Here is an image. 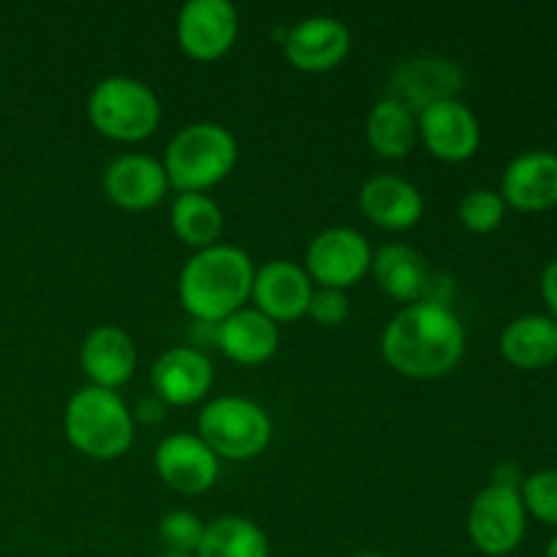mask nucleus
<instances>
[{
    "label": "nucleus",
    "mask_w": 557,
    "mask_h": 557,
    "mask_svg": "<svg viewBox=\"0 0 557 557\" xmlns=\"http://www.w3.org/2000/svg\"><path fill=\"white\" fill-rule=\"evenodd\" d=\"M381 351L397 373L411 379H441L460 364L466 330L449 305L419 299L386 324Z\"/></svg>",
    "instance_id": "obj_1"
},
{
    "label": "nucleus",
    "mask_w": 557,
    "mask_h": 557,
    "mask_svg": "<svg viewBox=\"0 0 557 557\" xmlns=\"http://www.w3.org/2000/svg\"><path fill=\"white\" fill-rule=\"evenodd\" d=\"M256 267L243 248L215 243L201 248L180 270L183 308L201 324H221L250 299Z\"/></svg>",
    "instance_id": "obj_2"
},
{
    "label": "nucleus",
    "mask_w": 557,
    "mask_h": 557,
    "mask_svg": "<svg viewBox=\"0 0 557 557\" xmlns=\"http://www.w3.org/2000/svg\"><path fill=\"white\" fill-rule=\"evenodd\" d=\"M63 430L82 455L114 460L134 444V413L117 392L90 384L76 389L65 403Z\"/></svg>",
    "instance_id": "obj_3"
},
{
    "label": "nucleus",
    "mask_w": 557,
    "mask_h": 557,
    "mask_svg": "<svg viewBox=\"0 0 557 557\" xmlns=\"http://www.w3.org/2000/svg\"><path fill=\"white\" fill-rule=\"evenodd\" d=\"M161 163L180 194H205L234 169L237 141L218 123H190L169 139Z\"/></svg>",
    "instance_id": "obj_4"
},
{
    "label": "nucleus",
    "mask_w": 557,
    "mask_h": 557,
    "mask_svg": "<svg viewBox=\"0 0 557 557\" xmlns=\"http://www.w3.org/2000/svg\"><path fill=\"white\" fill-rule=\"evenodd\" d=\"M87 117L109 139L139 141L161 123V101L147 82L123 74L103 76L87 96Z\"/></svg>",
    "instance_id": "obj_5"
},
{
    "label": "nucleus",
    "mask_w": 557,
    "mask_h": 557,
    "mask_svg": "<svg viewBox=\"0 0 557 557\" xmlns=\"http://www.w3.org/2000/svg\"><path fill=\"white\" fill-rule=\"evenodd\" d=\"M199 438L226 460H250L272 438V419L250 397H212L199 413Z\"/></svg>",
    "instance_id": "obj_6"
},
{
    "label": "nucleus",
    "mask_w": 557,
    "mask_h": 557,
    "mask_svg": "<svg viewBox=\"0 0 557 557\" xmlns=\"http://www.w3.org/2000/svg\"><path fill=\"white\" fill-rule=\"evenodd\" d=\"M528 531V511L517 490L484 487L468 509V536L479 553L490 557L511 555Z\"/></svg>",
    "instance_id": "obj_7"
},
{
    "label": "nucleus",
    "mask_w": 557,
    "mask_h": 557,
    "mask_svg": "<svg viewBox=\"0 0 557 557\" xmlns=\"http://www.w3.org/2000/svg\"><path fill=\"white\" fill-rule=\"evenodd\" d=\"M305 264H308L305 272L310 275V281L346 292L348 286L362 281L364 272L370 270L373 250L357 228L332 226L310 239Z\"/></svg>",
    "instance_id": "obj_8"
},
{
    "label": "nucleus",
    "mask_w": 557,
    "mask_h": 557,
    "mask_svg": "<svg viewBox=\"0 0 557 557\" xmlns=\"http://www.w3.org/2000/svg\"><path fill=\"white\" fill-rule=\"evenodd\" d=\"M419 136L435 158L449 163L468 161L482 145V128L460 98H441L419 112Z\"/></svg>",
    "instance_id": "obj_9"
},
{
    "label": "nucleus",
    "mask_w": 557,
    "mask_h": 557,
    "mask_svg": "<svg viewBox=\"0 0 557 557\" xmlns=\"http://www.w3.org/2000/svg\"><path fill=\"white\" fill-rule=\"evenodd\" d=\"M237 9L228 0H188L177 14V41L196 60H215L237 38Z\"/></svg>",
    "instance_id": "obj_10"
},
{
    "label": "nucleus",
    "mask_w": 557,
    "mask_h": 557,
    "mask_svg": "<svg viewBox=\"0 0 557 557\" xmlns=\"http://www.w3.org/2000/svg\"><path fill=\"white\" fill-rule=\"evenodd\" d=\"M156 471L166 487L183 495H199L218 482L221 457L199 435L174 433L158 444Z\"/></svg>",
    "instance_id": "obj_11"
},
{
    "label": "nucleus",
    "mask_w": 557,
    "mask_h": 557,
    "mask_svg": "<svg viewBox=\"0 0 557 557\" xmlns=\"http://www.w3.org/2000/svg\"><path fill=\"white\" fill-rule=\"evenodd\" d=\"M351 49V33L337 16L315 14L294 22L283 36V52L299 71H330Z\"/></svg>",
    "instance_id": "obj_12"
},
{
    "label": "nucleus",
    "mask_w": 557,
    "mask_h": 557,
    "mask_svg": "<svg viewBox=\"0 0 557 557\" xmlns=\"http://www.w3.org/2000/svg\"><path fill=\"white\" fill-rule=\"evenodd\" d=\"M310 297H313V281L294 261L272 259L256 270L250 299H253L256 310L270 315L275 324L308 313Z\"/></svg>",
    "instance_id": "obj_13"
},
{
    "label": "nucleus",
    "mask_w": 557,
    "mask_h": 557,
    "mask_svg": "<svg viewBox=\"0 0 557 557\" xmlns=\"http://www.w3.org/2000/svg\"><path fill=\"white\" fill-rule=\"evenodd\" d=\"M215 370L210 357L196 346H177L163 351L150 370L152 392L166 406H190L210 392Z\"/></svg>",
    "instance_id": "obj_14"
},
{
    "label": "nucleus",
    "mask_w": 557,
    "mask_h": 557,
    "mask_svg": "<svg viewBox=\"0 0 557 557\" xmlns=\"http://www.w3.org/2000/svg\"><path fill=\"white\" fill-rule=\"evenodd\" d=\"M169 177L158 158L125 152L103 169V190L123 210H147L166 196Z\"/></svg>",
    "instance_id": "obj_15"
},
{
    "label": "nucleus",
    "mask_w": 557,
    "mask_h": 557,
    "mask_svg": "<svg viewBox=\"0 0 557 557\" xmlns=\"http://www.w3.org/2000/svg\"><path fill=\"white\" fill-rule=\"evenodd\" d=\"M500 196L506 207L520 212H544L557 205V156L549 150H531L517 156L500 177Z\"/></svg>",
    "instance_id": "obj_16"
},
{
    "label": "nucleus",
    "mask_w": 557,
    "mask_h": 557,
    "mask_svg": "<svg viewBox=\"0 0 557 557\" xmlns=\"http://www.w3.org/2000/svg\"><path fill=\"white\" fill-rule=\"evenodd\" d=\"M359 207L375 226L400 232V228L417 226L419 218L424 215V196L406 177L373 174L364 180L359 190Z\"/></svg>",
    "instance_id": "obj_17"
},
{
    "label": "nucleus",
    "mask_w": 557,
    "mask_h": 557,
    "mask_svg": "<svg viewBox=\"0 0 557 557\" xmlns=\"http://www.w3.org/2000/svg\"><path fill=\"white\" fill-rule=\"evenodd\" d=\"M79 362L92 386L114 392L134 375L136 346L128 332L120 326H96L82 343Z\"/></svg>",
    "instance_id": "obj_18"
},
{
    "label": "nucleus",
    "mask_w": 557,
    "mask_h": 557,
    "mask_svg": "<svg viewBox=\"0 0 557 557\" xmlns=\"http://www.w3.org/2000/svg\"><path fill=\"white\" fill-rule=\"evenodd\" d=\"M392 87L395 92L389 98L400 101L411 112L413 109L422 112L441 98H457L455 92L462 87V71L446 58H413L397 69Z\"/></svg>",
    "instance_id": "obj_19"
},
{
    "label": "nucleus",
    "mask_w": 557,
    "mask_h": 557,
    "mask_svg": "<svg viewBox=\"0 0 557 557\" xmlns=\"http://www.w3.org/2000/svg\"><path fill=\"white\" fill-rule=\"evenodd\" d=\"M218 348L239 364H261L277 351L281 330L256 308H239L218 324Z\"/></svg>",
    "instance_id": "obj_20"
},
{
    "label": "nucleus",
    "mask_w": 557,
    "mask_h": 557,
    "mask_svg": "<svg viewBox=\"0 0 557 557\" xmlns=\"http://www.w3.org/2000/svg\"><path fill=\"white\" fill-rule=\"evenodd\" d=\"M500 354L520 370H542L557 359V324L549 315H520L500 332Z\"/></svg>",
    "instance_id": "obj_21"
},
{
    "label": "nucleus",
    "mask_w": 557,
    "mask_h": 557,
    "mask_svg": "<svg viewBox=\"0 0 557 557\" xmlns=\"http://www.w3.org/2000/svg\"><path fill=\"white\" fill-rule=\"evenodd\" d=\"M370 270H373V277L381 292H386L395 299H403V302L424 299L430 275H433L424 256L400 243L384 245L379 253H373Z\"/></svg>",
    "instance_id": "obj_22"
},
{
    "label": "nucleus",
    "mask_w": 557,
    "mask_h": 557,
    "mask_svg": "<svg viewBox=\"0 0 557 557\" xmlns=\"http://www.w3.org/2000/svg\"><path fill=\"white\" fill-rule=\"evenodd\" d=\"M364 134H368V141L379 156L403 158L417 145L419 125L411 109L403 107L395 98L384 96L370 109Z\"/></svg>",
    "instance_id": "obj_23"
},
{
    "label": "nucleus",
    "mask_w": 557,
    "mask_h": 557,
    "mask_svg": "<svg viewBox=\"0 0 557 557\" xmlns=\"http://www.w3.org/2000/svg\"><path fill=\"white\" fill-rule=\"evenodd\" d=\"M196 557H270V542L253 520L226 515L205 528Z\"/></svg>",
    "instance_id": "obj_24"
},
{
    "label": "nucleus",
    "mask_w": 557,
    "mask_h": 557,
    "mask_svg": "<svg viewBox=\"0 0 557 557\" xmlns=\"http://www.w3.org/2000/svg\"><path fill=\"white\" fill-rule=\"evenodd\" d=\"M174 234L183 239L185 245L194 248H210L218 243L223 228V212L210 196L205 194H180L172 201V212H169Z\"/></svg>",
    "instance_id": "obj_25"
},
{
    "label": "nucleus",
    "mask_w": 557,
    "mask_h": 557,
    "mask_svg": "<svg viewBox=\"0 0 557 557\" xmlns=\"http://www.w3.org/2000/svg\"><path fill=\"white\" fill-rule=\"evenodd\" d=\"M506 218V201L498 190L476 188L468 190L460 201V221L468 232L487 234L504 223Z\"/></svg>",
    "instance_id": "obj_26"
},
{
    "label": "nucleus",
    "mask_w": 557,
    "mask_h": 557,
    "mask_svg": "<svg viewBox=\"0 0 557 557\" xmlns=\"http://www.w3.org/2000/svg\"><path fill=\"white\" fill-rule=\"evenodd\" d=\"M205 528L207 525L194 515V511L174 509L161 517L158 536H161L166 553L196 555V549H199L201 544V536H205Z\"/></svg>",
    "instance_id": "obj_27"
},
{
    "label": "nucleus",
    "mask_w": 557,
    "mask_h": 557,
    "mask_svg": "<svg viewBox=\"0 0 557 557\" xmlns=\"http://www.w3.org/2000/svg\"><path fill=\"white\" fill-rule=\"evenodd\" d=\"M522 506L531 517H536L544 525H557V471H536L525 476L520 487Z\"/></svg>",
    "instance_id": "obj_28"
},
{
    "label": "nucleus",
    "mask_w": 557,
    "mask_h": 557,
    "mask_svg": "<svg viewBox=\"0 0 557 557\" xmlns=\"http://www.w3.org/2000/svg\"><path fill=\"white\" fill-rule=\"evenodd\" d=\"M308 315L313 321H319L321 326H337L346 321L348 315V297L341 288L321 286L313 288V297H310Z\"/></svg>",
    "instance_id": "obj_29"
},
{
    "label": "nucleus",
    "mask_w": 557,
    "mask_h": 557,
    "mask_svg": "<svg viewBox=\"0 0 557 557\" xmlns=\"http://www.w3.org/2000/svg\"><path fill=\"white\" fill-rule=\"evenodd\" d=\"M539 286H542V299L549 310V319L557 324V259L544 267Z\"/></svg>",
    "instance_id": "obj_30"
},
{
    "label": "nucleus",
    "mask_w": 557,
    "mask_h": 557,
    "mask_svg": "<svg viewBox=\"0 0 557 557\" xmlns=\"http://www.w3.org/2000/svg\"><path fill=\"white\" fill-rule=\"evenodd\" d=\"M522 482H525V476H522V471L515 466V462H500V466L495 468V473H493L495 487L517 490V493H520Z\"/></svg>",
    "instance_id": "obj_31"
},
{
    "label": "nucleus",
    "mask_w": 557,
    "mask_h": 557,
    "mask_svg": "<svg viewBox=\"0 0 557 557\" xmlns=\"http://www.w3.org/2000/svg\"><path fill=\"white\" fill-rule=\"evenodd\" d=\"M163 408H166V403H161L156 395H152L150 400H139V417L145 419V422H158Z\"/></svg>",
    "instance_id": "obj_32"
},
{
    "label": "nucleus",
    "mask_w": 557,
    "mask_h": 557,
    "mask_svg": "<svg viewBox=\"0 0 557 557\" xmlns=\"http://www.w3.org/2000/svg\"><path fill=\"white\" fill-rule=\"evenodd\" d=\"M544 557H557V536L547 544V549H544Z\"/></svg>",
    "instance_id": "obj_33"
},
{
    "label": "nucleus",
    "mask_w": 557,
    "mask_h": 557,
    "mask_svg": "<svg viewBox=\"0 0 557 557\" xmlns=\"http://www.w3.org/2000/svg\"><path fill=\"white\" fill-rule=\"evenodd\" d=\"M158 557H196V555H183V553H166V549H163L161 555Z\"/></svg>",
    "instance_id": "obj_34"
},
{
    "label": "nucleus",
    "mask_w": 557,
    "mask_h": 557,
    "mask_svg": "<svg viewBox=\"0 0 557 557\" xmlns=\"http://www.w3.org/2000/svg\"><path fill=\"white\" fill-rule=\"evenodd\" d=\"M351 557H386V555H375V553H362V555H351Z\"/></svg>",
    "instance_id": "obj_35"
}]
</instances>
